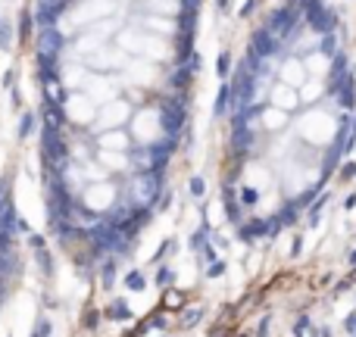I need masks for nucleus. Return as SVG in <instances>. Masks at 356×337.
Instances as JSON below:
<instances>
[{"instance_id":"obj_19","label":"nucleus","mask_w":356,"mask_h":337,"mask_svg":"<svg viewBox=\"0 0 356 337\" xmlns=\"http://www.w3.org/2000/svg\"><path fill=\"white\" fill-rule=\"evenodd\" d=\"M38 265H41V268H44V272H47V275H50V272H53V263H50V253H47L44 247H41V250H38Z\"/></svg>"},{"instance_id":"obj_24","label":"nucleus","mask_w":356,"mask_h":337,"mask_svg":"<svg viewBox=\"0 0 356 337\" xmlns=\"http://www.w3.org/2000/svg\"><path fill=\"white\" fill-rule=\"evenodd\" d=\"M191 197H203V178H191Z\"/></svg>"},{"instance_id":"obj_6","label":"nucleus","mask_w":356,"mask_h":337,"mask_svg":"<svg viewBox=\"0 0 356 337\" xmlns=\"http://www.w3.org/2000/svg\"><path fill=\"white\" fill-rule=\"evenodd\" d=\"M228 109H231V84L222 81V88H219V94H216V106H213V116L219 119V116H225Z\"/></svg>"},{"instance_id":"obj_21","label":"nucleus","mask_w":356,"mask_h":337,"mask_svg":"<svg viewBox=\"0 0 356 337\" xmlns=\"http://www.w3.org/2000/svg\"><path fill=\"white\" fill-rule=\"evenodd\" d=\"M169 303H172V309H181L184 297H181V293H178V290H172V288H169V293H166V306H169Z\"/></svg>"},{"instance_id":"obj_4","label":"nucleus","mask_w":356,"mask_h":337,"mask_svg":"<svg viewBox=\"0 0 356 337\" xmlns=\"http://www.w3.org/2000/svg\"><path fill=\"white\" fill-rule=\"evenodd\" d=\"M181 125H184V109L178 103H166L163 106V131L169 138H175V134H181Z\"/></svg>"},{"instance_id":"obj_7","label":"nucleus","mask_w":356,"mask_h":337,"mask_svg":"<svg viewBox=\"0 0 356 337\" xmlns=\"http://www.w3.org/2000/svg\"><path fill=\"white\" fill-rule=\"evenodd\" d=\"M319 53H322V56H328V60H331V56L337 53V38H334V31H328V35H319Z\"/></svg>"},{"instance_id":"obj_25","label":"nucleus","mask_w":356,"mask_h":337,"mask_svg":"<svg viewBox=\"0 0 356 337\" xmlns=\"http://www.w3.org/2000/svg\"><path fill=\"white\" fill-rule=\"evenodd\" d=\"M28 35H31V16L25 13V16H22V31H19V38H28Z\"/></svg>"},{"instance_id":"obj_34","label":"nucleus","mask_w":356,"mask_h":337,"mask_svg":"<svg viewBox=\"0 0 356 337\" xmlns=\"http://www.w3.org/2000/svg\"><path fill=\"white\" fill-rule=\"evenodd\" d=\"M266 328H269V318H262L259 322V337H266Z\"/></svg>"},{"instance_id":"obj_14","label":"nucleus","mask_w":356,"mask_h":337,"mask_svg":"<svg viewBox=\"0 0 356 337\" xmlns=\"http://www.w3.org/2000/svg\"><path fill=\"white\" fill-rule=\"evenodd\" d=\"M31 131H35V116H31V113H22V119H19V131H16V134H19V138H28Z\"/></svg>"},{"instance_id":"obj_32","label":"nucleus","mask_w":356,"mask_h":337,"mask_svg":"<svg viewBox=\"0 0 356 337\" xmlns=\"http://www.w3.org/2000/svg\"><path fill=\"white\" fill-rule=\"evenodd\" d=\"M6 197H10V184H3V181H0V203H3Z\"/></svg>"},{"instance_id":"obj_33","label":"nucleus","mask_w":356,"mask_h":337,"mask_svg":"<svg viewBox=\"0 0 356 337\" xmlns=\"http://www.w3.org/2000/svg\"><path fill=\"white\" fill-rule=\"evenodd\" d=\"M13 106H16V109L22 106V94H19V91H13Z\"/></svg>"},{"instance_id":"obj_22","label":"nucleus","mask_w":356,"mask_h":337,"mask_svg":"<svg viewBox=\"0 0 356 337\" xmlns=\"http://www.w3.org/2000/svg\"><path fill=\"white\" fill-rule=\"evenodd\" d=\"M219 275H225V263L219 259V263H209V268H206V278H219Z\"/></svg>"},{"instance_id":"obj_27","label":"nucleus","mask_w":356,"mask_h":337,"mask_svg":"<svg viewBox=\"0 0 356 337\" xmlns=\"http://www.w3.org/2000/svg\"><path fill=\"white\" fill-rule=\"evenodd\" d=\"M31 337H50V322H38V328H35Z\"/></svg>"},{"instance_id":"obj_16","label":"nucleus","mask_w":356,"mask_h":337,"mask_svg":"<svg viewBox=\"0 0 356 337\" xmlns=\"http://www.w3.org/2000/svg\"><path fill=\"white\" fill-rule=\"evenodd\" d=\"M188 247H191V250H203V247H206V225H203V228H200L197 234H191Z\"/></svg>"},{"instance_id":"obj_9","label":"nucleus","mask_w":356,"mask_h":337,"mask_svg":"<svg viewBox=\"0 0 356 337\" xmlns=\"http://www.w3.org/2000/svg\"><path fill=\"white\" fill-rule=\"evenodd\" d=\"M106 315H113V318H131V309H128V303H125V300H113V303H109V309H106Z\"/></svg>"},{"instance_id":"obj_15","label":"nucleus","mask_w":356,"mask_h":337,"mask_svg":"<svg viewBox=\"0 0 356 337\" xmlns=\"http://www.w3.org/2000/svg\"><path fill=\"white\" fill-rule=\"evenodd\" d=\"M10 41H13V28H10V22L0 19V50H10Z\"/></svg>"},{"instance_id":"obj_30","label":"nucleus","mask_w":356,"mask_h":337,"mask_svg":"<svg viewBox=\"0 0 356 337\" xmlns=\"http://www.w3.org/2000/svg\"><path fill=\"white\" fill-rule=\"evenodd\" d=\"M28 243H31L35 250H41V247H44V238H41V234H31V238H28Z\"/></svg>"},{"instance_id":"obj_11","label":"nucleus","mask_w":356,"mask_h":337,"mask_svg":"<svg viewBox=\"0 0 356 337\" xmlns=\"http://www.w3.org/2000/svg\"><path fill=\"white\" fill-rule=\"evenodd\" d=\"M125 288H128V290H144V288H147L144 272H128V275H125Z\"/></svg>"},{"instance_id":"obj_5","label":"nucleus","mask_w":356,"mask_h":337,"mask_svg":"<svg viewBox=\"0 0 356 337\" xmlns=\"http://www.w3.org/2000/svg\"><path fill=\"white\" fill-rule=\"evenodd\" d=\"M63 47V35L50 25V28H41V38H38V50H47V53H59Z\"/></svg>"},{"instance_id":"obj_10","label":"nucleus","mask_w":356,"mask_h":337,"mask_svg":"<svg viewBox=\"0 0 356 337\" xmlns=\"http://www.w3.org/2000/svg\"><path fill=\"white\" fill-rule=\"evenodd\" d=\"M191 75H197V72H194V69H191V66H188V63H184V66H181V69H178V72L172 75V88H188V81H191Z\"/></svg>"},{"instance_id":"obj_1","label":"nucleus","mask_w":356,"mask_h":337,"mask_svg":"<svg viewBox=\"0 0 356 337\" xmlns=\"http://www.w3.org/2000/svg\"><path fill=\"white\" fill-rule=\"evenodd\" d=\"M41 153L50 166H63L66 163V144L63 138H59V128L56 125H44V131H41Z\"/></svg>"},{"instance_id":"obj_31","label":"nucleus","mask_w":356,"mask_h":337,"mask_svg":"<svg viewBox=\"0 0 356 337\" xmlns=\"http://www.w3.org/2000/svg\"><path fill=\"white\" fill-rule=\"evenodd\" d=\"M253 6H256V0H247V3L241 6V16H250V13H253Z\"/></svg>"},{"instance_id":"obj_20","label":"nucleus","mask_w":356,"mask_h":337,"mask_svg":"<svg viewBox=\"0 0 356 337\" xmlns=\"http://www.w3.org/2000/svg\"><path fill=\"white\" fill-rule=\"evenodd\" d=\"M113 275H116V263H113V259H109V263L103 265V284H106V288H113Z\"/></svg>"},{"instance_id":"obj_2","label":"nucleus","mask_w":356,"mask_h":337,"mask_svg":"<svg viewBox=\"0 0 356 337\" xmlns=\"http://www.w3.org/2000/svg\"><path fill=\"white\" fill-rule=\"evenodd\" d=\"M250 47L256 50L262 60H269V56H278V53H281V38H278L275 31H269V28H259L256 35H253V44Z\"/></svg>"},{"instance_id":"obj_3","label":"nucleus","mask_w":356,"mask_h":337,"mask_svg":"<svg viewBox=\"0 0 356 337\" xmlns=\"http://www.w3.org/2000/svg\"><path fill=\"white\" fill-rule=\"evenodd\" d=\"M63 10H66V0H41L35 19H38L41 28H50V25H53L59 16H63Z\"/></svg>"},{"instance_id":"obj_18","label":"nucleus","mask_w":356,"mask_h":337,"mask_svg":"<svg viewBox=\"0 0 356 337\" xmlns=\"http://www.w3.org/2000/svg\"><path fill=\"white\" fill-rule=\"evenodd\" d=\"M237 197H241V203H247V206H253L259 200V193L253 191V188H241V193H237Z\"/></svg>"},{"instance_id":"obj_23","label":"nucleus","mask_w":356,"mask_h":337,"mask_svg":"<svg viewBox=\"0 0 356 337\" xmlns=\"http://www.w3.org/2000/svg\"><path fill=\"white\" fill-rule=\"evenodd\" d=\"M10 238H13L10 231H3V228H0V253H10Z\"/></svg>"},{"instance_id":"obj_17","label":"nucleus","mask_w":356,"mask_h":337,"mask_svg":"<svg viewBox=\"0 0 356 337\" xmlns=\"http://www.w3.org/2000/svg\"><path fill=\"white\" fill-rule=\"evenodd\" d=\"M156 284H159V288H172V284H175V272H172V268H159Z\"/></svg>"},{"instance_id":"obj_29","label":"nucleus","mask_w":356,"mask_h":337,"mask_svg":"<svg viewBox=\"0 0 356 337\" xmlns=\"http://www.w3.org/2000/svg\"><path fill=\"white\" fill-rule=\"evenodd\" d=\"M228 10H231V0H216V13H228Z\"/></svg>"},{"instance_id":"obj_13","label":"nucleus","mask_w":356,"mask_h":337,"mask_svg":"<svg viewBox=\"0 0 356 337\" xmlns=\"http://www.w3.org/2000/svg\"><path fill=\"white\" fill-rule=\"evenodd\" d=\"M228 72H231V53H219V60H216V75L225 81Z\"/></svg>"},{"instance_id":"obj_28","label":"nucleus","mask_w":356,"mask_h":337,"mask_svg":"<svg viewBox=\"0 0 356 337\" xmlns=\"http://www.w3.org/2000/svg\"><path fill=\"white\" fill-rule=\"evenodd\" d=\"M216 259H219V256H216L213 247H203V263H216Z\"/></svg>"},{"instance_id":"obj_26","label":"nucleus","mask_w":356,"mask_h":337,"mask_svg":"<svg viewBox=\"0 0 356 337\" xmlns=\"http://www.w3.org/2000/svg\"><path fill=\"white\" fill-rule=\"evenodd\" d=\"M200 309H188V313H184V325H194V322H200Z\"/></svg>"},{"instance_id":"obj_12","label":"nucleus","mask_w":356,"mask_h":337,"mask_svg":"<svg viewBox=\"0 0 356 337\" xmlns=\"http://www.w3.org/2000/svg\"><path fill=\"white\" fill-rule=\"evenodd\" d=\"M44 113H47V122L50 125H56V128L63 125V109H59V103H50V100H47V103H44Z\"/></svg>"},{"instance_id":"obj_8","label":"nucleus","mask_w":356,"mask_h":337,"mask_svg":"<svg viewBox=\"0 0 356 337\" xmlns=\"http://www.w3.org/2000/svg\"><path fill=\"white\" fill-rule=\"evenodd\" d=\"M44 88H47V100L50 103H59L63 106V88H59V78L53 75V78H44Z\"/></svg>"}]
</instances>
